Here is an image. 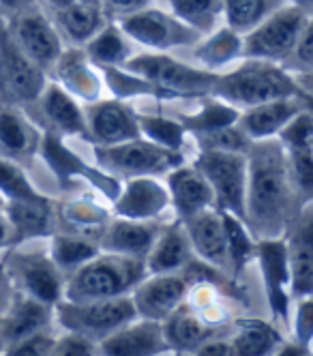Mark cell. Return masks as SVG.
Instances as JSON below:
<instances>
[{"label": "cell", "instance_id": "obj_21", "mask_svg": "<svg viewBox=\"0 0 313 356\" xmlns=\"http://www.w3.org/2000/svg\"><path fill=\"white\" fill-rule=\"evenodd\" d=\"M51 324V305L41 302L33 296H26L15 290V296L5 316H0V335L3 346H9L26 335Z\"/></svg>", "mask_w": 313, "mask_h": 356}, {"label": "cell", "instance_id": "obj_12", "mask_svg": "<svg viewBox=\"0 0 313 356\" xmlns=\"http://www.w3.org/2000/svg\"><path fill=\"white\" fill-rule=\"evenodd\" d=\"M7 29L17 43V47L43 71L54 69L63 54V37L39 7L24 11L13 17H5Z\"/></svg>", "mask_w": 313, "mask_h": 356}, {"label": "cell", "instance_id": "obj_1", "mask_svg": "<svg viewBox=\"0 0 313 356\" xmlns=\"http://www.w3.org/2000/svg\"><path fill=\"white\" fill-rule=\"evenodd\" d=\"M245 223L259 238H281L298 211L288 155L281 142L264 138L247 148Z\"/></svg>", "mask_w": 313, "mask_h": 356}, {"label": "cell", "instance_id": "obj_50", "mask_svg": "<svg viewBox=\"0 0 313 356\" xmlns=\"http://www.w3.org/2000/svg\"><path fill=\"white\" fill-rule=\"evenodd\" d=\"M39 0H0V15L3 17H13V15H19L24 11H31L37 5Z\"/></svg>", "mask_w": 313, "mask_h": 356}, {"label": "cell", "instance_id": "obj_37", "mask_svg": "<svg viewBox=\"0 0 313 356\" xmlns=\"http://www.w3.org/2000/svg\"><path fill=\"white\" fill-rule=\"evenodd\" d=\"M0 195L11 200H43V195L33 187L29 176L24 174L17 161L0 157Z\"/></svg>", "mask_w": 313, "mask_h": 356}, {"label": "cell", "instance_id": "obj_14", "mask_svg": "<svg viewBox=\"0 0 313 356\" xmlns=\"http://www.w3.org/2000/svg\"><path fill=\"white\" fill-rule=\"evenodd\" d=\"M187 296V282L182 275L161 273L152 275L134 288V305L138 316L154 322H163L170 318Z\"/></svg>", "mask_w": 313, "mask_h": 356}, {"label": "cell", "instance_id": "obj_5", "mask_svg": "<svg viewBox=\"0 0 313 356\" xmlns=\"http://www.w3.org/2000/svg\"><path fill=\"white\" fill-rule=\"evenodd\" d=\"M195 168L208 181L215 195V207L245 221V191H247V155L234 150L204 148Z\"/></svg>", "mask_w": 313, "mask_h": 356}, {"label": "cell", "instance_id": "obj_51", "mask_svg": "<svg viewBox=\"0 0 313 356\" xmlns=\"http://www.w3.org/2000/svg\"><path fill=\"white\" fill-rule=\"evenodd\" d=\"M9 245H15V234H13V225L5 211L0 213V249H5Z\"/></svg>", "mask_w": 313, "mask_h": 356}, {"label": "cell", "instance_id": "obj_34", "mask_svg": "<svg viewBox=\"0 0 313 356\" xmlns=\"http://www.w3.org/2000/svg\"><path fill=\"white\" fill-rule=\"evenodd\" d=\"M54 69L58 71L67 90L80 95V97H86V99L97 97L99 84H97V78L93 75V71L86 65L84 54L75 52V49H71V52H63L61 58L56 60Z\"/></svg>", "mask_w": 313, "mask_h": 356}, {"label": "cell", "instance_id": "obj_16", "mask_svg": "<svg viewBox=\"0 0 313 356\" xmlns=\"http://www.w3.org/2000/svg\"><path fill=\"white\" fill-rule=\"evenodd\" d=\"M86 131L99 146L122 144L140 138V124L134 112L118 101H101L84 114Z\"/></svg>", "mask_w": 313, "mask_h": 356}, {"label": "cell", "instance_id": "obj_54", "mask_svg": "<svg viewBox=\"0 0 313 356\" xmlns=\"http://www.w3.org/2000/svg\"><path fill=\"white\" fill-rule=\"evenodd\" d=\"M45 3L51 7V9H63L67 5H73V3H99V0H45ZM101 5V3H99Z\"/></svg>", "mask_w": 313, "mask_h": 356}, {"label": "cell", "instance_id": "obj_32", "mask_svg": "<svg viewBox=\"0 0 313 356\" xmlns=\"http://www.w3.org/2000/svg\"><path fill=\"white\" fill-rule=\"evenodd\" d=\"M99 253V245L93 241L80 236V234H56L51 238L49 245V256L56 262V266L65 273L71 275L82 264L93 260Z\"/></svg>", "mask_w": 313, "mask_h": 356}, {"label": "cell", "instance_id": "obj_22", "mask_svg": "<svg viewBox=\"0 0 313 356\" xmlns=\"http://www.w3.org/2000/svg\"><path fill=\"white\" fill-rule=\"evenodd\" d=\"M170 195L182 221L215 207L213 189L198 168L174 170L170 174Z\"/></svg>", "mask_w": 313, "mask_h": 356}, {"label": "cell", "instance_id": "obj_15", "mask_svg": "<svg viewBox=\"0 0 313 356\" xmlns=\"http://www.w3.org/2000/svg\"><path fill=\"white\" fill-rule=\"evenodd\" d=\"M191 243V249L198 256L215 268H232L230 262V247H227V232L221 211H202L189 219L182 221Z\"/></svg>", "mask_w": 313, "mask_h": 356}, {"label": "cell", "instance_id": "obj_13", "mask_svg": "<svg viewBox=\"0 0 313 356\" xmlns=\"http://www.w3.org/2000/svg\"><path fill=\"white\" fill-rule=\"evenodd\" d=\"M290 286L296 298L313 294V200L303 202L285 230Z\"/></svg>", "mask_w": 313, "mask_h": 356}, {"label": "cell", "instance_id": "obj_8", "mask_svg": "<svg viewBox=\"0 0 313 356\" xmlns=\"http://www.w3.org/2000/svg\"><path fill=\"white\" fill-rule=\"evenodd\" d=\"M95 152L99 163L108 172L127 178L161 174L180 163L178 150L163 148L154 142H144L140 138L112 146H97Z\"/></svg>", "mask_w": 313, "mask_h": 356}, {"label": "cell", "instance_id": "obj_20", "mask_svg": "<svg viewBox=\"0 0 313 356\" xmlns=\"http://www.w3.org/2000/svg\"><path fill=\"white\" fill-rule=\"evenodd\" d=\"M300 110H303V104L298 95L288 97V99H275V101H266V104L253 106L247 112L239 114L236 124L249 140H264V138L277 136Z\"/></svg>", "mask_w": 313, "mask_h": 356}, {"label": "cell", "instance_id": "obj_19", "mask_svg": "<svg viewBox=\"0 0 313 356\" xmlns=\"http://www.w3.org/2000/svg\"><path fill=\"white\" fill-rule=\"evenodd\" d=\"M257 260L264 275V284L268 292V302L277 318H288V296L285 286H290V266L288 253H285V241L281 238H264L257 245Z\"/></svg>", "mask_w": 313, "mask_h": 356}, {"label": "cell", "instance_id": "obj_53", "mask_svg": "<svg viewBox=\"0 0 313 356\" xmlns=\"http://www.w3.org/2000/svg\"><path fill=\"white\" fill-rule=\"evenodd\" d=\"M298 90L305 95H313V73H298L296 75Z\"/></svg>", "mask_w": 313, "mask_h": 356}, {"label": "cell", "instance_id": "obj_49", "mask_svg": "<svg viewBox=\"0 0 313 356\" xmlns=\"http://www.w3.org/2000/svg\"><path fill=\"white\" fill-rule=\"evenodd\" d=\"M15 296V288H13V282L11 277L5 268V264H0V316H5L9 305Z\"/></svg>", "mask_w": 313, "mask_h": 356}, {"label": "cell", "instance_id": "obj_39", "mask_svg": "<svg viewBox=\"0 0 313 356\" xmlns=\"http://www.w3.org/2000/svg\"><path fill=\"white\" fill-rule=\"evenodd\" d=\"M138 124L140 134L163 148L178 150L182 144V124L176 120H168L161 116H138Z\"/></svg>", "mask_w": 313, "mask_h": 356}, {"label": "cell", "instance_id": "obj_26", "mask_svg": "<svg viewBox=\"0 0 313 356\" xmlns=\"http://www.w3.org/2000/svg\"><path fill=\"white\" fill-rule=\"evenodd\" d=\"M54 11V26L61 37L75 45H86L103 26H106V11L99 3H73Z\"/></svg>", "mask_w": 313, "mask_h": 356}, {"label": "cell", "instance_id": "obj_44", "mask_svg": "<svg viewBox=\"0 0 313 356\" xmlns=\"http://www.w3.org/2000/svg\"><path fill=\"white\" fill-rule=\"evenodd\" d=\"M290 73H313V17H307L305 29L296 41L294 52L283 63Z\"/></svg>", "mask_w": 313, "mask_h": 356}, {"label": "cell", "instance_id": "obj_52", "mask_svg": "<svg viewBox=\"0 0 313 356\" xmlns=\"http://www.w3.org/2000/svg\"><path fill=\"white\" fill-rule=\"evenodd\" d=\"M198 354H234L232 352V343H225V341H204L198 350Z\"/></svg>", "mask_w": 313, "mask_h": 356}, {"label": "cell", "instance_id": "obj_30", "mask_svg": "<svg viewBox=\"0 0 313 356\" xmlns=\"http://www.w3.org/2000/svg\"><path fill=\"white\" fill-rule=\"evenodd\" d=\"M166 341L174 350H198L204 341L213 337V330L204 326L200 318H195L187 309H176L170 318L163 320Z\"/></svg>", "mask_w": 313, "mask_h": 356}, {"label": "cell", "instance_id": "obj_28", "mask_svg": "<svg viewBox=\"0 0 313 356\" xmlns=\"http://www.w3.org/2000/svg\"><path fill=\"white\" fill-rule=\"evenodd\" d=\"M191 56L206 69H221L243 56V35L230 29L227 24L217 26L191 45Z\"/></svg>", "mask_w": 313, "mask_h": 356}, {"label": "cell", "instance_id": "obj_18", "mask_svg": "<svg viewBox=\"0 0 313 356\" xmlns=\"http://www.w3.org/2000/svg\"><path fill=\"white\" fill-rule=\"evenodd\" d=\"M103 354H114V356H142V354H159L168 346L163 324L146 320L144 322H129L116 333L106 337L99 343Z\"/></svg>", "mask_w": 313, "mask_h": 356}, {"label": "cell", "instance_id": "obj_25", "mask_svg": "<svg viewBox=\"0 0 313 356\" xmlns=\"http://www.w3.org/2000/svg\"><path fill=\"white\" fill-rule=\"evenodd\" d=\"M41 144L35 124L13 106L0 108V157L13 161L31 159Z\"/></svg>", "mask_w": 313, "mask_h": 356}, {"label": "cell", "instance_id": "obj_24", "mask_svg": "<svg viewBox=\"0 0 313 356\" xmlns=\"http://www.w3.org/2000/svg\"><path fill=\"white\" fill-rule=\"evenodd\" d=\"M170 193L148 176L131 178L120 197L116 200V213L127 219H152L168 207Z\"/></svg>", "mask_w": 313, "mask_h": 356}, {"label": "cell", "instance_id": "obj_6", "mask_svg": "<svg viewBox=\"0 0 313 356\" xmlns=\"http://www.w3.org/2000/svg\"><path fill=\"white\" fill-rule=\"evenodd\" d=\"M305 22L307 15L298 7L285 3L281 9L243 35V56L283 65L294 52Z\"/></svg>", "mask_w": 313, "mask_h": 356}, {"label": "cell", "instance_id": "obj_48", "mask_svg": "<svg viewBox=\"0 0 313 356\" xmlns=\"http://www.w3.org/2000/svg\"><path fill=\"white\" fill-rule=\"evenodd\" d=\"M65 215L69 217V221L73 225H93V227H97L101 223V219H103L101 213L97 209L88 207V204H73V207H69V211H65Z\"/></svg>", "mask_w": 313, "mask_h": 356}, {"label": "cell", "instance_id": "obj_11", "mask_svg": "<svg viewBox=\"0 0 313 356\" xmlns=\"http://www.w3.org/2000/svg\"><path fill=\"white\" fill-rule=\"evenodd\" d=\"M120 31L150 49H174V47H189L202 35L178 19L174 13H166L159 9L144 7L120 17Z\"/></svg>", "mask_w": 313, "mask_h": 356}, {"label": "cell", "instance_id": "obj_36", "mask_svg": "<svg viewBox=\"0 0 313 356\" xmlns=\"http://www.w3.org/2000/svg\"><path fill=\"white\" fill-rule=\"evenodd\" d=\"M236 120H239L236 108L225 106V104H206L200 114L182 118V127L191 129L195 136H204V134L219 131L223 127L236 124Z\"/></svg>", "mask_w": 313, "mask_h": 356}, {"label": "cell", "instance_id": "obj_42", "mask_svg": "<svg viewBox=\"0 0 313 356\" xmlns=\"http://www.w3.org/2000/svg\"><path fill=\"white\" fill-rule=\"evenodd\" d=\"M279 142L285 150L294 148H313V114L300 110L288 124L279 131Z\"/></svg>", "mask_w": 313, "mask_h": 356}, {"label": "cell", "instance_id": "obj_55", "mask_svg": "<svg viewBox=\"0 0 313 356\" xmlns=\"http://www.w3.org/2000/svg\"><path fill=\"white\" fill-rule=\"evenodd\" d=\"M294 7H298L307 17H313V0H288Z\"/></svg>", "mask_w": 313, "mask_h": 356}, {"label": "cell", "instance_id": "obj_41", "mask_svg": "<svg viewBox=\"0 0 313 356\" xmlns=\"http://www.w3.org/2000/svg\"><path fill=\"white\" fill-rule=\"evenodd\" d=\"M223 221H225V232H227V247H230L232 270L241 273L245 262L249 260V256L253 253V245H251L249 234L245 232L243 221L239 217H234L230 213H223Z\"/></svg>", "mask_w": 313, "mask_h": 356}, {"label": "cell", "instance_id": "obj_40", "mask_svg": "<svg viewBox=\"0 0 313 356\" xmlns=\"http://www.w3.org/2000/svg\"><path fill=\"white\" fill-rule=\"evenodd\" d=\"M277 346V335L264 326H247L245 330L234 337L232 352L243 356H262L273 352Z\"/></svg>", "mask_w": 313, "mask_h": 356}, {"label": "cell", "instance_id": "obj_3", "mask_svg": "<svg viewBox=\"0 0 313 356\" xmlns=\"http://www.w3.org/2000/svg\"><path fill=\"white\" fill-rule=\"evenodd\" d=\"M144 270V260L118 256V253H108V256L97 253L93 260L82 264L69 275V279H65L61 300L93 302L122 296L142 282Z\"/></svg>", "mask_w": 313, "mask_h": 356}, {"label": "cell", "instance_id": "obj_27", "mask_svg": "<svg viewBox=\"0 0 313 356\" xmlns=\"http://www.w3.org/2000/svg\"><path fill=\"white\" fill-rule=\"evenodd\" d=\"M191 243L185 227H168L156 236L154 245L146 256V270L150 275L178 273L191 262Z\"/></svg>", "mask_w": 313, "mask_h": 356}, {"label": "cell", "instance_id": "obj_29", "mask_svg": "<svg viewBox=\"0 0 313 356\" xmlns=\"http://www.w3.org/2000/svg\"><path fill=\"white\" fill-rule=\"evenodd\" d=\"M5 215L13 225L15 243L39 238L49 234L54 215L47 204V200H11L5 207Z\"/></svg>", "mask_w": 313, "mask_h": 356}, {"label": "cell", "instance_id": "obj_31", "mask_svg": "<svg viewBox=\"0 0 313 356\" xmlns=\"http://www.w3.org/2000/svg\"><path fill=\"white\" fill-rule=\"evenodd\" d=\"M288 0H223V17L230 29L245 35Z\"/></svg>", "mask_w": 313, "mask_h": 356}, {"label": "cell", "instance_id": "obj_33", "mask_svg": "<svg viewBox=\"0 0 313 356\" xmlns=\"http://www.w3.org/2000/svg\"><path fill=\"white\" fill-rule=\"evenodd\" d=\"M170 5L172 13L200 35L213 33L223 17V0H170Z\"/></svg>", "mask_w": 313, "mask_h": 356}, {"label": "cell", "instance_id": "obj_47", "mask_svg": "<svg viewBox=\"0 0 313 356\" xmlns=\"http://www.w3.org/2000/svg\"><path fill=\"white\" fill-rule=\"evenodd\" d=\"M106 15H114V17H125L134 11H140L144 7L150 5V0H99Z\"/></svg>", "mask_w": 313, "mask_h": 356}, {"label": "cell", "instance_id": "obj_9", "mask_svg": "<svg viewBox=\"0 0 313 356\" xmlns=\"http://www.w3.org/2000/svg\"><path fill=\"white\" fill-rule=\"evenodd\" d=\"M5 268L13 282V288L41 302L54 305L63 298L65 273L51 260L49 251H13Z\"/></svg>", "mask_w": 313, "mask_h": 356}, {"label": "cell", "instance_id": "obj_38", "mask_svg": "<svg viewBox=\"0 0 313 356\" xmlns=\"http://www.w3.org/2000/svg\"><path fill=\"white\" fill-rule=\"evenodd\" d=\"M285 155H288L290 176L300 197V204L313 200V148L285 150Z\"/></svg>", "mask_w": 313, "mask_h": 356}, {"label": "cell", "instance_id": "obj_57", "mask_svg": "<svg viewBox=\"0 0 313 356\" xmlns=\"http://www.w3.org/2000/svg\"><path fill=\"white\" fill-rule=\"evenodd\" d=\"M0 348H5V346H3V335H0Z\"/></svg>", "mask_w": 313, "mask_h": 356}, {"label": "cell", "instance_id": "obj_43", "mask_svg": "<svg viewBox=\"0 0 313 356\" xmlns=\"http://www.w3.org/2000/svg\"><path fill=\"white\" fill-rule=\"evenodd\" d=\"M54 346H56V337L49 333V328H41V330H35V333L5 346V354H9V356H43V354L54 352Z\"/></svg>", "mask_w": 313, "mask_h": 356}, {"label": "cell", "instance_id": "obj_56", "mask_svg": "<svg viewBox=\"0 0 313 356\" xmlns=\"http://www.w3.org/2000/svg\"><path fill=\"white\" fill-rule=\"evenodd\" d=\"M5 207H7V200H5L3 195H0V213H3V211H5Z\"/></svg>", "mask_w": 313, "mask_h": 356}, {"label": "cell", "instance_id": "obj_46", "mask_svg": "<svg viewBox=\"0 0 313 356\" xmlns=\"http://www.w3.org/2000/svg\"><path fill=\"white\" fill-rule=\"evenodd\" d=\"M97 343L80 333H71L67 330V335H63L61 339H56L54 352L51 354H61V356H88L95 354Z\"/></svg>", "mask_w": 313, "mask_h": 356}, {"label": "cell", "instance_id": "obj_10", "mask_svg": "<svg viewBox=\"0 0 313 356\" xmlns=\"http://www.w3.org/2000/svg\"><path fill=\"white\" fill-rule=\"evenodd\" d=\"M125 65L129 71L146 78L150 86L172 95H202L213 90L215 84V73L189 67L166 54H142L129 58Z\"/></svg>", "mask_w": 313, "mask_h": 356}, {"label": "cell", "instance_id": "obj_17", "mask_svg": "<svg viewBox=\"0 0 313 356\" xmlns=\"http://www.w3.org/2000/svg\"><path fill=\"white\" fill-rule=\"evenodd\" d=\"M159 232L161 227L156 223L120 217L116 221H110L101 230L99 249H103L106 253H118V256L146 260Z\"/></svg>", "mask_w": 313, "mask_h": 356}, {"label": "cell", "instance_id": "obj_45", "mask_svg": "<svg viewBox=\"0 0 313 356\" xmlns=\"http://www.w3.org/2000/svg\"><path fill=\"white\" fill-rule=\"evenodd\" d=\"M294 333L296 341L307 348L313 341V294L300 296L296 316H294Z\"/></svg>", "mask_w": 313, "mask_h": 356}, {"label": "cell", "instance_id": "obj_4", "mask_svg": "<svg viewBox=\"0 0 313 356\" xmlns=\"http://www.w3.org/2000/svg\"><path fill=\"white\" fill-rule=\"evenodd\" d=\"M56 316L65 330L80 333L95 343H101L106 337L116 333L125 324L138 318L136 305L131 296H114L93 302H69L58 300Z\"/></svg>", "mask_w": 313, "mask_h": 356}, {"label": "cell", "instance_id": "obj_23", "mask_svg": "<svg viewBox=\"0 0 313 356\" xmlns=\"http://www.w3.org/2000/svg\"><path fill=\"white\" fill-rule=\"evenodd\" d=\"M39 112L51 129L67 136H86V118L77 108L73 97L58 84H45L43 92L37 99Z\"/></svg>", "mask_w": 313, "mask_h": 356}, {"label": "cell", "instance_id": "obj_35", "mask_svg": "<svg viewBox=\"0 0 313 356\" xmlns=\"http://www.w3.org/2000/svg\"><path fill=\"white\" fill-rule=\"evenodd\" d=\"M86 54L101 67H118L129 60V43L120 26H103L88 43Z\"/></svg>", "mask_w": 313, "mask_h": 356}, {"label": "cell", "instance_id": "obj_7", "mask_svg": "<svg viewBox=\"0 0 313 356\" xmlns=\"http://www.w3.org/2000/svg\"><path fill=\"white\" fill-rule=\"evenodd\" d=\"M43 88L45 71L17 47L0 15V95L9 106L35 104Z\"/></svg>", "mask_w": 313, "mask_h": 356}, {"label": "cell", "instance_id": "obj_2", "mask_svg": "<svg viewBox=\"0 0 313 356\" xmlns=\"http://www.w3.org/2000/svg\"><path fill=\"white\" fill-rule=\"evenodd\" d=\"M230 106L253 108L275 99H288L298 95L296 78L279 63L247 58L245 65L234 71L215 75L213 90Z\"/></svg>", "mask_w": 313, "mask_h": 356}]
</instances>
